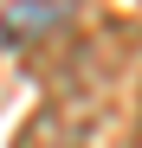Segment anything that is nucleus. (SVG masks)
I'll return each mask as SVG.
<instances>
[{
	"mask_svg": "<svg viewBox=\"0 0 142 148\" xmlns=\"http://www.w3.org/2000/svg\"><path fill=\"white\" fill-rule=\"evenodd\" d=\"M58 19H65V0H19V7H7L0 32H7L13 45H26V39H39L45 26H58Z\"/></svg>",
	"mask_w": 142,
	"mask_h": 148,
	"instance_id": "nucleus-1",
	"label": "nucleus"
}]
</instances>
